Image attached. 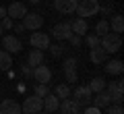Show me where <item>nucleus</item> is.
Returning a JSON list of instances; mask_svg holds the SVG:
<instances>
[{"mask_svg":"<svg viewBox=\"0 0 124 114\" xmlns=\"http://www.w3.org/2000/svg\"><path fill=\"white\" fill-rule=\"evenodd\" d=\"M44 110V97H39V96H29V97H25V102H23V106H21V112L23 114H37V112H41Z\"/></svg>","mask_w":124,"mask_h":114,"instance_id":"nucleus-3","label":"nucleus"},{"mask_svg":"<svg viewBox=\"0 0 124 114\" xmlns=\"http://www.w3.org/2000/svg\"><path fill=\"white\" fill-rule=\"evenodd\" d=\"M99 46H101L108 54L120 52V48H122V35L114 33V31H108L103 37H99Z\"/></svg>","mask_w":124,"mask_h":114,"instance_id":"nucleus-1","label":"nucleus"},{"mask_svg":"<svg viewBox=\"0 0 124 114\" xmlns=\"http://www.w3.org/2000/svg\"><path fill=\"white\" fill-rule=\"evenodd\" d=\"M77 4H79V0H54V6H56V10H58V13H62V15H70V13H75Z\"/></svg>","mask_w":124,"mask_h":114,"instance_id":"nucleus-12","label":"nucleus"},{"mask_svg":"<svg viewBox=\"0 0 124 114\" xmlns=\"http://www.w3.org/2000/svg\"><path fill=\"white\" fill-rule=\"evenodd\" d=\"M64 75H66V83H77V79H79V75H77V70H75V69L64 70Z\"/></svg>","mask_w":124,"mask_h":114,"instance_id":"nucleus-29","label":"nucleus"},{"mask_svg":"<svg viewBox=\"0 0 124 114\" xmlns=\"http://www.w3.org/2000/svg\"><path fill=\"white\" fill-rule=\"evenodd\" d=\"M103 69H106V73H108V75H122L124 64H122V60H108Z\"/></svg>","mask_w":124,"mask_h":114,"instance_id":"nucleus-20","label":"nucleus"},{"mask_svg":"<svg viewBox=\"0 0 124 114\" xmlns=\"http://www.w3.org/2000/svg\"><path fill=\"white\" fill-rule=\"evenodd\" d=\"M87 87L91 89V91H95V93H97V91H103V89H106V79H103V77H95Z\"/></svg>","mask_w":124,"mask_h":114,"instance_id":"nucleus-24","label":"nucleus"},{"mask_svg":"<svg viewBox=\"0 0 124 114\" xmlns=\"http://www.w3.org/2000/svg\"><path fill=\"white\" fill-rule=\"evenodd\" d=\"M48 93H50V89H48V85H46V83H35V96L46 97Z\"/></svg>","mask_w":124,"mask_h":114,"instance_id":"nucleus-26","label":"nucleus"},{"mask_svg":"<svg viewBox=\"0 0 124 114\" xmlns=\"http://www.w3.org/2000/svg\"><path fill=\"white\" fill-rule=\"evenodd\" d=\"M0 114H21V106L15 100H2V104H0Z\"/></svg>","mask_w":124,"mask_h":114,"instance_id":"nucleus-15","label":"nucleus"},{"mask_svg":"<svg viewBox=\"0 0 124 114\" xmlns=\"http://www.w3.org/2000/svg\"><path fill=\"white\" fill-rule=\"evenodd\" d=\"M110 31H114V33H122V31H124V19H122V15H116V17L112 19Z\"/></svg>","mask_w":124,"mask_h":114,"instance_id":"nucleus-22","label":"nucleus"},{"mask_svg":"<svg viewBox=\"0 0 124 114\" xmlns=\"http://www.w3.org/2000/svg\"><path fill=\"white\" fill-rule=\"evenodd\" d=\"M13 19H10V17H4V19H0V25H2V29H4V31H8V29H13Z\"/></svg>","mask_w":124,"mask_h":114,"instance_id":"nucleus-31","label":"nucleus"},{"mask_svg":"<svg viewBox=\"0 0 124 114\" xmlns=\"http://www.w3.org/2000/svg\"><path fill=\"white\" fill-rule=\"evenodd\" d=\"M93 102V106H95V108H106V106H110L112 104V97H110V93L106 91V89H103V91H97L95 93V100H91Z\"/></svg>","mask_w":124,"mask_h":114,"instance_id":"nucleus-16","label":"nucleus"},{"mask_svg":"<svg viewBox=\"0 0 124 114\" xmlns=\"http://www.w3.org/2000/svg\"><path fill=\"white\" fill-rule=\"evenodd\" d=\"M54 96H56L58 100H66V97L70 96V87H68L66 83H60V85H56V89H54Z\"/></svg>","mask_w":124,"mask_h":114,"instance_id":"nucleus-23","label":"nucleus"},{"mask_svg":"<svg viewBox=\"0 0 124 114\" xmlns=\"http://www.w3.org/2000/svg\"><path fill=\"white\" fill-rule=\"evenodd\" d=\"M48 50L52 52V56H54V58H60V56H62V52H64V48H62V46H58V44H54V46L50 44V46H48Z\"/></svg>","mask_w":124,"mask_h":114,"instance_id":"nucleus-27","label":"nucleus"},{"mask_svg":"<svg viewBox=\"0 0 124 114\" xmlns=\"http://www.w3.org/2000/svg\"><path fill=\"white\" fill-rule=\"evenodd\" d=\"M29 2L31 4H37V2H41V0H29Z\"/></svg>","mask_w":124,"mask_h":114,"instance_id":"nucleus-38","label":"nucleus"},{"mask_svg":"<svg viewBox=\"0 0 124 114\" xmlns=\"http://www.w3.org/2000/svg\"><path fill=\"white\" fill-rule=\"evenodd\" d=\"M33 79L37 81V83H50V79H52V70H50V66H46L44 62H41L39 66H33V75H31Z\"/></svg>","mask_w":124,"mask_h":114,"instance_id":"nucleus-11","label":"nucleus"},{"mask_svg":"<svg viewBox=\"0 0 124 114\" xmlns=\"http://www.w3.org/2000/svg\"><path fill=\"white\" fill-rule=\"evenodd\" d=\"M52 35L56 37V40H68L72 35V29H70V21H62V23H56V25L52 27Z\"/></svg>","mask_w":124,"mask_h":114,"instance_id":"nucleus-8","label":"nucleus"},{"mask_svg":"<svg viewBox=\"0 0 124 114\" xmlns=\"http://www.w3.org/2000/svg\"><path fill=\"white\" fill-rule=\"evenodd\" d=\"M21 73H23V77H31V75H33V69L27 64V66H23V69H21Z\"/></svg>","mask_w":124,"mask_h":114,"instance_id":"nucleus-35","label":"nucleus"},{"mask_svg":"<svg viewBox=\"0 0 124 114\" xmlns=\"http://www.w3.org/2000/svg\"><path fill=\"white\" fill-rule=\"evenodd\" d=\"M29 44L33 46L35 50H48V46H50V35L37 29L35 33L29 35Z\"/></svg>","mask_w":124,"mask_h":114,"instance_id":"nucleus-6","label":"nucleus"},{"mask_svg":"<svg viewBox=\"0 0 124 114\" xmlns=\"http://www.w3.org/2000/svg\"><path fill=\"white\" fill-rule=\"evenodd\" d=\"M108 114H124L122 104H114V106H110V112H108Z\"/></svg>","mask_w":124,"mask_h":114,"instance_id":"nucleus-32","label":"nucleus"},{"mask_svg":"<svg viewBox=\"0 0 124 114\" xmlns=\"http://www.w3.org/2000/svg\"><path fill=\"white\" fill-rule=\"evenodd\" d=\"M58 110H60L62 114H79L81 112V106L77 104L75 100H68V97H66V100H62V104L58 106Z\"/></svg>","mask_w":124,"mask_h":114,"instance_id":"nucleus-13","label":"nucleus"},{"mask_svg":"<svg viewBox=\"0 0 124 114\" xmlns=\"http://www.w3.org/2000/svg\"><path fill=\"white\" fill-rule=\"evenodd\" d=\"M10 66H13V56H10L6 50H0V70H10Z\"/></svg>","mask_w":124,"mask_h":114,"instance_id":"nucleus-21","label":"nucleus"},{"mask_svg":"<svg viewBox=\"0 0 124 114\" xmlns=\"http://www.w3.org/2000/svg\"><path fill=\"white\" fill-rule=\"evenodd\" d=\"M41 25H44V17H41L39 13H27L25 17H23V27L29 29V31L41 29Z\"/></svg>","mask_w":124,"mask_h":114,"instance_id":"nucleus-7","label":"nucleus"},{"mask_svg":"<svg viewBox=\"0 0 124 114\" xmlns=\"http://www.w3.org/2000/svg\"><path fill=\"white\" fill-rule=\"evenodd\" d=\"M70 29H72V33H75V35H85V33H87V29H89V25H87L85 19L77 17V19H72V21H70Z\"/></svg>","mask_w":124,"mask_h":114,"instance_id":"nucleus-17","label":"nucleus"},{"mask_svg":"<svg viewBox=\"0 0 124 114\" xmlns=\"http://www.w3.org/2000/svg\"><path fill=\"white\" fill-rule=\"evenodd\" d=\"M89 58H91V62H93V64H101V62H106L108 52L101 48V46H95V48H91V50H89Z\"/></svg>","mask_w":124,"mask_h":114,"instance_id":"nucleus-14","label":"nucleus"},{"mask_svg":"<svg viewBox=\"0 0 124 114\" xmlns=\"http://www.w3.org/2000/svg\"><path fill=\"white\" fill-rule=\"evenodd\" d=\"M2 48L8 54H19L21 48H23V44H21V40H19L17 35H4L2 37Z\"/></svg>","mask_w":124,"mask_h":114,"instance_id":"nucleus-9","label":"nucleus"},{"mask_svg":"<svg viewBox=\"0 0 124 114\" xmlns=\"http://www.w3.org/2000/svg\"><path fill=\"white\" fill-rule=\"evenodd\" d=\"M108 31H110V23L108 21H99L97 25H95V35H97V37H103Z\"/></svg>","mask_w":124,"mask_h":114,"instance_id":"nucleus-25","label":"nucleus"},{"mask_svg":"<svg viewBox=\"0 0 124 114\" xmlns=\"http://www.w3.org/2000/svg\"><path fill=\"white\" fill-rule=\"evenodd\" d=\"M6 17V9H4V6H0V19H4Z\"/></svg>","mask_w":124,"mask_h":114,"instance_id":"nucleus-37","label":"nucleus"},{"mask_svg":"<svg viewBox=\"0 0 124 114\" xmlns=\"http://www.w3.org/2000/svg\"><path fill=\"white\" fill-rule=\"evenodd\" d=\"M75 10H77V15H79L81 19L95 17V15L99 13V0H81Z\"/></svg>","mask_w":124,"mask_h":114,"instance_id":"nucleus-2","label":"nucleus"},{"mask_svg":"<svg viewBox=\"0 0 124 114\" xmlns=\"http://www.w3.org/2000/svg\"><path fill=\"white\" fill-rule=\"evenodd\" d=\"M41 62H44V50H31L29 56H27V64L29 66H39Z\"/></svg>","mask_w":124,"mask_h":114,"instance_id":"nucleus-19","label":"nucleus"},{"mask_svg":"<svg viewBox=\"0 0 124 114\" xmlns=\"http://www.w3.org/2000/svg\"><path fill=\"white\" fill-rule=\"evenodd\" d=\"M81 114H101V112H99V108H95V106H85V110Z\"/></svg>","mask_w":124,"mask_h":114,"instance_id":"nucleus-34","label":"nucleus"},{"mask_svg":"<svg viewBox=\"0 0 124 114\" xmlns=\"http://www.w3.org/2000/svg\"><path fill=\"white\" fill-rule=\"evenodd\" d=\"M68 42H70V46H75V48H77V46H81V42H83V40H81V35H75V33H72L70 37H68Z\"/></svg>","mask_w":124,"mask_h":114,"instance_id":"nucleus-33","label":"nucleus"},{"mask_svg":"<svg viewBox=\"0 0 124 114\" xmlns=\"http://www.w3.org/2000/svg\"><path fill=\"white\" fill-rule=\"evenodd\" d=\"M72 97L75 102L83 108V106H91V100H93V91L87 87V85H79V87L72 91Z\"/></svg>","mask_w":124,"mask_h":114,"instance_id":"nucleus-5","label":"nucleus"},{"mask_svg":"<svg viewBox=\"0 0 124 114\" xmlns=\"http://www.w3.org/2000/svg\"><path fill=\"white\" fill-rule=\"evenodd\" d=\"M62 69H64V70H70V69H77V58H75V56H68L66 60H64V64H62Z\"/></svg>","mask_w":124,"mask_h":114,"instance_id":"nucleus-28","label":"nucleus"},{"mask_svg":"<svg viewBox=\"0 0 124 114\" xmlns=\"http://www.w3.org/2000/svg\"><path fill=\"white\" fill-rule=\"evenodd\" d=\"M10 2H13V0H10Z\"/></svg>","mask_w":124,"mask_h":114,"instance_id":"nucleus-40","label":"nucleus"},{"mask_svg":"<svg viewBox=\"0 0 124 114\" xmlns=\"http://www.w3.org/2000/svg\"><path fill=\"white\" fill-rule=\"evenodd\" d=\"M21 114H23V112H21Z\"/></svg>","mask_w":124,"mask_h":114,"instance_id":"nucleus-41","label":"nucleus"},{"mask_svg":"<svg viewBox=\"0 0 124 114\" xmlns=\"http://www.w3.org/2000/svg\"><path fill=\"white\" fill-rule=\"evenodd\" d=\"M58 106H60V100H58L54 93H48V96L44 97V110H46L48 114H50V112H56Z\"/></svg>","mask_w":124,"mask_h":114,"instance_id":"nucleus-18","label":"nucleus"},{"mask_svg":"<svg viewBox=\"0 0 124 114\" xmlns=\"http://www.w3.org/2000/svg\"><path fill=\"white\" fill-rule=\"evenodd\" d=\"M2 33H4V29H2V25H0V37H2Z\"/></svg>","mask_w":124,"mask_h":114,"instance_id":"nucleus-39","label":"nucleus"},{"mask_svg":"<svg viewBox=\"0 0 124 114\" xmlns=\"http://www.w3.org/2000/svg\"><path fill=\"white\" fill-rule=\"evenodd\" d=\"M27 15V6L25 2H17V0H13L8 4V9H6V17H10L15 21V19H23Z\"/></svg>","mask_w":124,"mask_h":114,"instance_id":"nucleus-10","label":"nucleus"},{"mask_svg":"<svg viewBox=\"0 0 124 114\" xmlns=\"http://www.w3.org/2000/svg\"><path fill=\"white\" fill-rule=\"evenodd\" d=\"M106 91L110 93V97H112V102L114 104H122L124 102V81L122 79H118V81H114V83H106Z\"/></svg>","mask_w":124,"mask_h":114,"instance_id":"nucleus-4","label":"nucleus"},{"mask_svg":"<svg viewBox=\"0 0 124 114\" xmlns=\"http://www.w3.org/2000/svg\"><path fill=\"white\" fill-rule=\"evenodd\" d=\"M13 29L17 31V33H23V31H25V27H23V23H13Z\"/></svg>","mask_w":124,"mask_h":114,"instance_id":"nucleus-36","label":"nucleus"},{"mask_svg":"<svg viewBox=\"0 0 124 114\" xmlns=\"http://www.w3.org/2000/svg\"><path fill=\"white\" fill-rule=\"evenodd\" d=\"M87 46L89 48H95V46H99V37L95 33H89L87 35Z\"/></svg>","mask_w":124,"mask_h":114,"instance_id":"nucleus-30","label":"nucleus"}]
</instances>
